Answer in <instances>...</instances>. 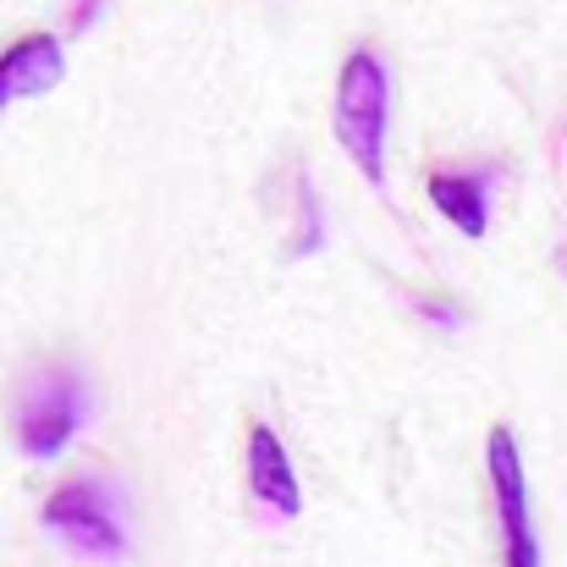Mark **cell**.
<instances>
[{
  "mask_svg": "<svg viewBox=\"0 0 567 567\" xmlns=\"http://www.w3.org/2000/svg\"><path fill=\"white\" fill-rule=\"evenodd\" d=\"M248 491H254L276 518H298V507H303L292 457H287V446H281V435H276L270 424H254V430H248Z\"/></svg>",
  "mask_w": 567,
  "mask_h": 567,
  "instance_id": "5b68a950",
  "label": "cell"
},
{
  "mask_svg": "<svg viewBox=\"0 0 567 567\" xmlns=\"http://www.w3.org/2000/svg\"><path fill=\"white\" fill-rule=\"evenodd\" d=\"M44 529L61 535L78 557H94V563H116L127 557V529H122V513H116V496L105 480H72L61 485L50 502H44Z\"/></svg>",
  "mask_w": 567,
  "mask_h": 567,
  "instance_id": "7a4b0ae2",
  "label": "cell"
},
{
  "mask_svg": "<svg viewBox=\"0 0 567 567\" xmlns=\"http://www.w3.org/2000/svg\"><path fill=\"white\" fill-rule=\"evenodd\" d=\"M491 172H435L430 177V204L463 231V237H485L491 231Z\"/></svg>",
  "mask_w": 567,
  "mask_h": 567,
  "instance_id": "52a82bcc",
  "label": "cell"
},
{
  "mask_svg": "<svg viewBox=\"0 0 567 567\" xmlns=\"http://www.w3.org/2000/svg\"><path fill=\"white\" fill-rule=\"evenodd\" d=\"M66 78V55H61V39L55 33H28L17 39L11 50H0V111L11 100H28V94H44Z\"/></svg>",
  "mask_w": 567,
  "mask_h": 567,
  "instance_id": "8992f818",
  "label": "cell"
},
{
  "mask_svg": "<svg viewBox=\"0 0 567 567\" xmlns=\"http://www.w3.org/2000/svg\"><path fill=\"white\" fill-rule=\"evenodd\" d=\"M100 6H105V0H72V11H66V28H72V33H83V28L100 17Z\"/></svg>",
  "mask_w": 567,
  "mask_h": 567,
  "instance_id": "9c48e42d",
  "label": "cell"
},
{
  "mask_svg": "<svg viewBox=\"0 0 567 567\" xmlns=\"http://www.w3.org/2000/svg\"><path fill=\"white\" fill-rule=\"evenodd\" d=\"M485 463H491V491H496L507 567H540V540H535V518H529V485H524V457H518V441H513L507 424L491 430Z\"/></svg>",
  "mask_w": 567,
  "mask_h": 567,
  "instance_id": "277c9868",
  "label": "cell"
},
{
  "mask_svg": "<svg viewBox=\"0 0 567 567\" xmlns=\"http://www.w3.org/2000/svg\"><path fill=\"white\" fill-rule=\"evenodd\" d=\"M298 193H303V237H298V254H315V248L326 243V226H320V198H315V183H309V177L298 183Z\"/></svg>",
  "mask_w": 567,
  "mask_h": 567,
  "instance_id": "ba28073f",
  "label": "cell"
},
{
  "mask_svg": "<svg viewBox=\"0 0 567 567\" xmlns=\"http://www.w3.org/2000/svg\"><path fill=\"white\" fill-rule=\"evenodd\" d=\"M385 111H391V78H385V61L375 50H353L342 78H337V111H331V127H337V144L353 155V166L385 183Z\"/></svg>",
  "mask_w": 567,
  "mask_h": 567,
  "instance_id": "6da1fadb",
  "label": "cell"
},
{
  "mask_svg": "<svg viewBox=\"0 0 567 567\" xmlns=\"http://www.w3.org/2000/svg\"><path fill=\"white\" fill-rule=\"evenodd\" d=\"M89 424V385L72 370H44L17 408V446L39 463L61 457L66 441Z\"/></svg>",
  "mask_w": 567,
  "mask_h": 567,
  "instance_id": "3957f363",
  "label": "cell"
},
{
  "mask_svg": "<svg viewBox=\"0 0 567 567\" xmlns=\"http://www.w3.org/2000/svg\"><path fill=\"white\" fill-rule=\"evenodd\" d=\"M424 315L441 320V326H457V309H452V303H424Z\"/></svg>",
  "mask_w": 567,
  "mask_h": 567,
  "instance_id": "30bf717a",
  "label": "cell"
}]
</instances>
